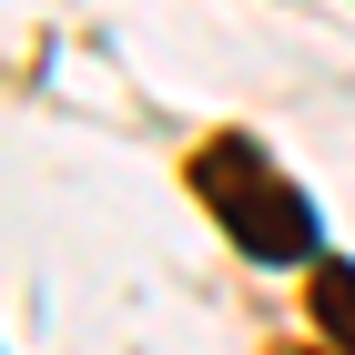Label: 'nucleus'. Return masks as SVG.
<instances>
[{"label": "nucleus", "mask_w": 355, "mask_h": 355, "mask_svg": "<svg viewBox=\"0 0 355 355\" xmlns=\"http://www.w3.org/2000/svg\"><path fill=\"white\" fill-rule=\"evenodd\" d=\"M315 325L355 355V264H315Z\"/></svg>", "instance_id": "f03ea898"}, {"label": "nucleus", "mask_w": 355, "mask_h": 355, "mask_svg": "<svg viewBox=\"0 0 355 355\" xmlns=\"http://www.w3.org/2000/svg\"><path fill=\"white\" fill-rule=\"evenodd\" d=\"M193 193L223 214V234H234L254 264H295V254H315V203H304L244 132H223V142L193 153Z\"/></svg>", "instance_id": "f257e3e1"}]
</instances>
